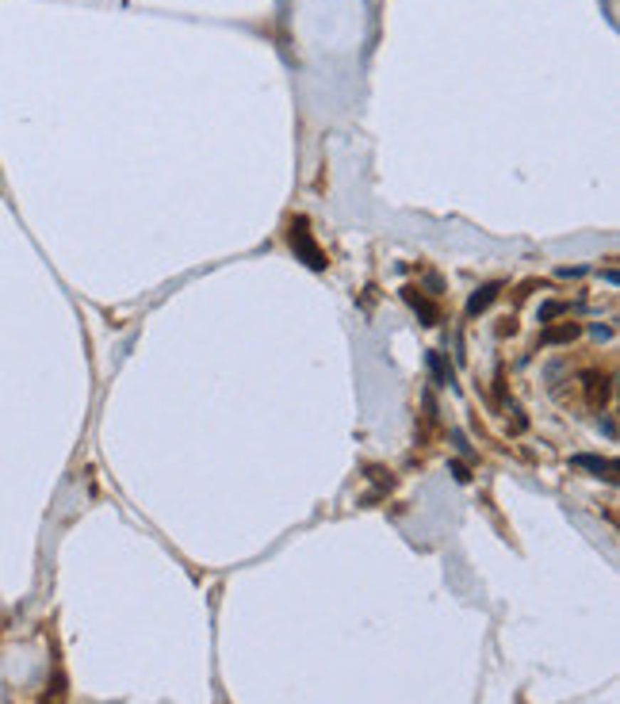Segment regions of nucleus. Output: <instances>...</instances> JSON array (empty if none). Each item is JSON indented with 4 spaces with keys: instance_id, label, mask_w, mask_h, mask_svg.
I'll return each mask as SVG.
<instances>
[{
    "instance_id": "obj_1",
    "label": "nucleus",
    "mask_w": 620,
    "mask_h": 704,
    "mask_svg": "<svg viewBox=\"0 0 620 704\" xmlns=\"http://www.w3.org/2000/svg\"><path fill=\"white\" fill-rule=\"evenodd\" d=\"M291 249H295V257H299L307 268H314V272H326V253L318 249V241H314V233H310V226H307V219H295L291 222Z\"/></svg>"
},
{
    "instance_id": "obj_2",
    "label": "nucleus",
    "mask_w": 620,
    "mask_h": 704,
    "mask_svg": "<svg viewBox=\"0 0 620 704\" xmlns=\"http://www.w3.org/2000/svg\"><path fill=\"white\" fill-rule=\"evenodd\" d=\"M571 463H574V467H582V471H594V475L609 478V483L616 478V463H613V459H601V456H574Z\"/></svg>"
},
{
    "instance_id": "obj_3",
    "label": "nucleus",
    "mask_w": 620,
    "mask_h": 704,
    "mask_svg": "<svg viewBox=\"0 0 620 704\" xmlns=\"http://www.w3.org/2000/svg\"><path fill=\"white\" fill-rule=\"evenodd\" d=\"M494 299H498V283H483V288L467 299V314H471V318H475V314H483Z\"/></svg>"
},
{
    "instance_id": "obj_4",
    "label": "nucleus",
    "mask_w": 620,
    "mask_h": 704,
    "mask_svg": "<svg viewBox=\"0 0 620 704\" xmlns=\"http://www.w3.org/2000/svg\"><path fill=\"white\" fill-rule=\"evenodd\" d=\"M402 295H406V303H410L414 310H418L421 318H425V325H436V306H433V303H425L421 295H418V288H406Z\"/></svg>"
},
{
    "instance_id": "obj_5",
    "label": "nucleus",
    "mask_w": 620,
    "mask_h": 704,
    "mask_svg": "<svg viewBox=\"0 0 620 704\" xmlns=\"http://www.w3.org/2000/svg\"><path fill=\"white\" fill-rule=\"evenodd\" d=\"M574 337H578V325L567 322V325H559V330H547L544 341H547V345H563V341H574Z\"/></svg>"
},
{
    "instance_id": "obj_6",
    "label": "nucleus",
    "mask_w": 620,
    "mask_h": 704,
    "mask_svg": "<svg viewBox=\"0 0 620 704\" xmlns=\"http://www.w3.org/2000/svg\"><path fill=\"white\" fill-rule=\"evenodd\" d=\"M429 367H433V375H436V383H444V387H448V383H452V367H448V364H444V360H441V356H436V352L429 356Z\"/></svg>"
},
{
    "instance_id": "obj_7",
    "label": "nucleus",
    "mask_w": 620,
    "mask_h": 704,
    "mask_svg": "<svg viewBox=\"0 0 620 704\" xmlns=\"http://www.w3.org/2000/svg\"><path fill=\"white\" fill-rule=\"evenodd\" d=\"M563 310H567V306H563V303H547V306H544V310H540V322H552V318H555V314H563Z\"/></svg>"
},
{
    "instance_id": "obj_8",
    "label": "nucleus",
    "mask_w": 620,
    "mask_h": 704,
    "mask_svg": "<svg viewBox=\"0 0 620 704\" xmlns=\"http://www.w3.org/2000/svg\"><path fill=\"white\" fill-rule=\"evenodd\" d=\"M452 475L460 478V483H467V478H471V475H467V467H463V463H452Z\"/></svg>"
}]
</instances>
